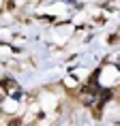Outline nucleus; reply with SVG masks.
Masks as SVG:
<instances>
[{
  "mask_svg": "<svg viewBox=\"0 0 120 126\" xmlns=\"http://www.w3.org/2000/svg\"><path fill=\"white\" fill-rule=\"evenodd\" d=\"M2 98H4V92H2V90H0V100H2Z\"/></svg>",
  "mask_w": 120,
  "mask_h": 126,
  "instance_id": "7ed1b4c3",
  "label": "nucleus"
},
{
  "mask_svg": "<svg viewBox=\"0 0 120 126\" xmlns=\"http://www.w3.org/2000/svg\"><path fill=\"white\" fill-rule=\"evenodd\" d=\"M9 126H21V118H13L9 122Z\"/></svg>",
  "mask_w": 120,
  "mask_h": 126,
  "instance_id": "f03ea898",
  "label": "nucleus"
},
{
  "mask_svg": "<svg viewBox=\"0 0 120 126\" xmlns=\"http://www.w3.org/2000/svg\"><path fill=\"white\" fill-rule=\"evenodd\" d=\"M0 88H2V90H13L15 81L13 79H0Z\"/></svg>",
  "mask_w": 120,
  "mask_h": 126,
  "instance_id": "f257e3e1",
  "label": "nucleus"
}]
</instances>
